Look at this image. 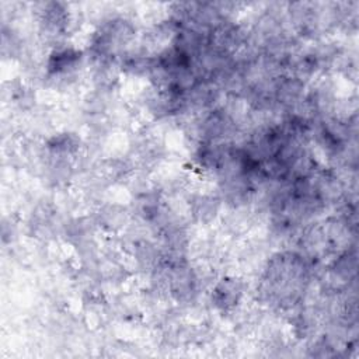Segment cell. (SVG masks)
<instances>
[{"label":"cell","instance_id":"6da1fadb","mask_svg":"<svg viewBox=\"0 0 359 359\" xmlns=\"http://www.w3.org/2000/svg\"><path fill=\"white\" fill-rule=\"evenodd\" d=\"M83 53L72 46L59 45L55 46L48 55L46 60V77L49 80H57L59 83H67L73 79L81 66Z\"/></svg>","mask_w":359,"mask_h":359},{"label":"cell","instance_id":"7a4b0ae2","mask_svg":"<svg viewBox=\"0 0 359 359\" xmlns=\"http://www.w3.org/2000/svg\"><path fill=\"white\" fill-rule=\"evenodd\" d=\"M38 24L43 35L50 39L60 38L69 28L70 14L63 3H41L38 4Z\"/></svg>","mask_w":359,"mask_h":359},{"label":"cell","instance_id":"3957f363","mask_svg":"<svg viewBox=\"0 0 359 359\" xmlns=\"http://www.w3.org/2000/svg\"><path fill=\"white\" fill-rule=\"evenodd\" d=\"M243 294L244 285L238 278L223 276L212 290V303L217 310L229 313L240 304Z\"/></svg>","mask_w":359,"mask_h":359},{"label":"cell","instance_id":"277c9868","mask_svg":"<svg viewBox=\"0 0 359 359\" xmlns=\"http://www.w3.org/2000/svg\"><path fill=\"white\" fill-rule=\"evenodd\" d=\"M191 213L194 219L201 223L206 224L216 219L220 210V199L215 195L209 194H199L192 198V202L189 203Z\"/></svg>","mask_w":359,"mask_h":359}]
</instances>
